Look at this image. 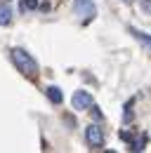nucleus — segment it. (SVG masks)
<instances>
[{"mask_svg":"<svg viewBox=\"0 0 151 153\" xmlns=\"http://www.w3.org/2000/svg\"><path fill=\"white\" fill-rule=\"evenodd\" d=\"M10 57H12L14 66H17V68L24 73V76H28V78H36V76H38V64H36V59L31 57L26 50L14 47V50L10 52Z\"/></svg>","mask_w":151,"mask_h":153,"instance_id":"f257e3e1","label":"nucleus"},{"mask_svg":"<svg viewBox=\"0 0 151 153\" xmlns=\"http://www.w3.org/2000/svg\"><path fill=\"white\" fill-rule=\"evenodd\" d=\"M73 14L83 21V24H87V21L94 19V14H97V5H94L92 0H73Z\"/></svg>","mask_w":151,"mask_h":153,"instance_id":"f03ea898","label":"nucleus"},{"mask_svg":"<svg viewBox=\"0 0 151 153\" xmlns=\"http://www.w3.org/2000/svg\"><path fill=\"white\" fill-rule=\"evenodd\" d=\"M85 139H87V144L92 146V149H102L104 146V132H102V127L92 123V125H87V130H85Z\"/></svg>","mask_w":151,"mask_h":153,"instance_id":"7ed1b4c3","label":"nucleus"},{"mask_svg":"<svg viewBox=\"0 0 151 153\" xmlns=\"http://www.w3.org/2000/svg\"><path fill=\"white\" fill-rule=\"evenodd\" d=\"M71 104H73L76 111H90V106H94V99L90 92H85V90H78L71 99Z\"/></svg>","mask_w":151,"mask_h":153,"instance_id":"20e7f679","label":"nucleus"},{"mask_svg":"<svg viewBox=\"0 0 151 153\" xmlns=\"http://www.w3.org/2000/svg\"><path fill=\"white\" fill-rule=\"evenodd\" d=\"M128 31L132 33V38H135V40H139L142 45H147V47H151V33H144V31H139V28H135V26H130Z\"/></svg>","mask_w":151,"mask_h":153,"instance_id":"39448f33","label":"nucleus"},{"mask_svg":"<svg viewBox=\"0 0 151 153\" xmlns=\"http://www.w3.org/2000/svg\"><path fill=\"white\" fill-rule=\"evenodd\" d=\"M10 21H12V10H10L7 0H2L0 2V26H7Z\"/></svg>","mask_w":151,"mask_h":153,"instance_id":"423d86ee","label":"nucleus"},{"mask_svg":"<svg viewBox=\"0 0 151 153\" xmlns=\"http://www.w3.org/2000/svg\"><path fill=\"white\" fill-rule=\"evenodd\" d=\"M45 92H47V97H50V101H52V104H61L64 94H61V90H59V87H55V85H52V87H47Z\"/></svg>","mask_w":151,"mask_h":153,"instance_id":"0eeeda50","label":"nucleus"},{"mask_svg":"<svg viewBox=\"0 0 151 153\" xmlns=\"http://www.w3.org/2000/svg\"><path fill=\"white\" fill-rule=\"evenodd\" d=\"M132 104H135V99H130V101L125 104V115H123V123H130V120H132Z\"/></svg>","mask_w":151,"mask_h":153,"instance_id":"6e6552de","label":"nucleus"},{"mask_svg":"<svg viewBox=\"0 0 151 153\" xmlns=\"http://www.w3.org/2000/svg\"><path fill=\"white\" fill-rule=\"evenodd\" d=\"M139 7H142L144 14H149V17H151V0H139Z\"/></svg>","mask_w":151,"mask_h":153,"instance_id":"1a4fd4ad","label":"nucleus"},{"mask_svg":"<svg viewBox=\"0 0 151 153\" xmlns=\"http://www.w3.org/2000/svg\"><path fill=\"white\" fill-rule=\"evenodd\" d=\"M38 7V0H24L21 2V10H36Z\"/></svg>","mask_w":151,"mask_h":153,"instance_id":"9d476101","label":"nucleus"},{"mask_svg":"<svg viewBox=\"0 0 151 153\" xmlns=\"http://www.w3.org/2000/svg\"><path fill=\"white\" fill-rule=\"evenodd\" d=\"M120 139H123V141H128L130 146H132V144H135V137H132L130 132H120Z\"/></svg>","mask_w":151,"mask_h":153,"instance_id":"9b49d317","label":"nucleus"},{"mask_svg":"<svg viewBox=\"0 0 151 153\" xmlns=\"http://www.w3.org/2000/svg\"><path fill=\"white\" fill-rule=\"evenodd\" d=\"M90 111H92L94 120H102V118H104V115H102V111H99V108H94V106H90Z\"/></svg>","mask_w":151,"mask_h":153,"instance_id":"f8f14e48","label":"nucleus"},{"mask_svg":"<svg viewBox=\"0 0 151 153\" xmlns=\"http://www.w3.org/2000/svg\"><path fill=\"white\" fill-rule=\"evenodd\" d=\"M123 2H132V0H123Z\"/></svg>","mask_w":151,"mask_h":153,"instance_id":"ddd939ff","label":"nucleus"},{"mask_svg":"<svg viewBox=\"0 0 151 153\" xmlns=\"http://www.w3.org/2000/svg\"><path fill=\"white\" fill-rule=\"evenodd\" d=\"M7 2H10V0H7Z\"/></svg>","mask_w":151,"mask_h":153,"instance_id":"4468645a","label":"nucleus"}]
</instances>
